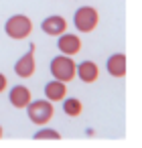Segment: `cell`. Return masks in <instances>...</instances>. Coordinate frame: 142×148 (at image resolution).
Returning a JSON list of instances; mask_svg holds the SVG:
<instances>
[{
  "label": "cell",
  "instance_id": "cell-4",
  "mask_svg": "<svg viewBox=\"0 0 142 148\" xmlns=\"http://www.w3.org/2000/svg\"><path fill=\"white\" fill-rule=\"evenodd\" d=\"M99 23V16H97V10L91 8V6H81L77 12H75V27L79 33H91Z\"/></svg>",
  "mask_w": 142,
  "mask_h": 148
},
{
  "label": "cell",
  "instance_id": "cell-15",
  "mask_svg": "<svg viewBox=\"0 0 142 148\" xmlns=\"http://www.w3.org/2000/svg\"><path fill=\"white\" fill-rule=\"evenodd\" d=\"M0 138H2V126H0Z\"/></svg>",
  "mask_w": 142,
  "mask_h": 148
},
{
  "label": "cell",
  "instance_id": "cell-9",
  "mask_svg": "<svg viewBox=\"0 0 142 148\" xmlns=\"http://www.w3.org/2000/svg\"><path fill=\"white\" fill-rule=\"evenodd\" d=\"M77 75L83 83H93L99 77V69L93 61H83L81 65H77Z\"/></svg>",
  "mask_w": 142,
  "mask_h": 148
},
{
  "label": "cell",
  "instance_id": "cell-11",
  "mask_svg": "<svg viewBox=\"0 0 142 148\" xmlns=\"http://www.w3.org/2000/svg\"><path fill=\"white\" fill-rule=\"evenodd\" d=\"M45 95H47V99H51V101H61V99H65V95H67V87H65V83L63 81H49L47 85H45Z\"/></svg>",
  "mask_w": 142,
  "mask_h": 148
},
{
  "label": "cell",
  "instance_id": "cell-6",
  "mask_svg": "<svg viewBox=\"0 0 142 148\" xmlns=\"http://www.w3.org/2000/svg\"><path fill=\"white\" fill-rule=\"evenodd\" d=\"M57 47H59V51L63 53V55H67V57H71V55H75V53H79L81 51V39L77 37V35H61L59 37V41H57Z\"/></svg>",
  "mask_w": 142,
  "mask_h": 148
},
{
  "label": "cell",
  "instance_id": "cell-7",
  "mask_svg": "<svg viewBox=\"0 0 142 148\" xmlns=\"http://www.w3.org/2000/svg\"><path fill=\"white\" fill-rule=\"evenodd\" d=\"M41 29H43V33H45V35L57 37V35H63V33L67 31V23H65V18H63V16H49V18H45V21H43Z\"/></svg>",
  "mask_w": 142,
  "mask_h": 148
},
{
  "label": "cell",
  "instance_id": "cell-2",
  "mask_svg": "<svg viewBox=\"0 0 142 148\" xmlns=\"http://www.w3.org/2000/svg\"><path fill=\"white\" fill-rule=\"evenodd\" d=\"M4 31H6V35H8L10 39H19V41H21V39H27V37L31 35L33 23H31V18L25 16V14H14V16H10V18L6 21Z\"/></svg>",
  "mask_w": 142,
  "mask_h": 148
},
{
  "label": "cell",
  "instance_id": "cell-14",
  "mask_svg": "<svg viewBox=\"0 0 142 148\" xmlns=\"http://www.w3.org/2000/svg\"><path fill=\"white\" fill-rule=\"evenodd\" d=\"M6 83H8V81H6V77H4L2 73H0V93H2V91L6 89Z\"/></svg>",
  "mask_w": 142,
  "mask_h": 148
},
{
  "label": "cell",
  "instance_id": "cell-13",
  "mask_svg": "<svg viewBox=\"0 0 142 148\" xmlns=\"http://www.w3.org/2000/svg\"><path fill=\"white\" fill-rule=\"evenodd\" d=\"M59 138H61V134L55 130H41L35 134V140H59Z\"/></svg>",
  "mask_w": 142,
  "mask_h": 148
},
{
  "label": "cell",
  "instance_id": "cell-10",
  "mask_svg": "<svg viewBox=\"0 0 142 148\" xmlns=\"http://www.w3.org/2000/svg\"><path fill=\"white\" fill-rule=\"evenodd\" d=\"M108 73L112 77H124L126 75V55L116 53L108 59Z\"/></svg>",
  "mask_w": 142,
  "mask_h": 148
},
{
  "label": "cell",
  "instance_id": "cell-12",
  "mask_svg": "<svg viewBox=\"0 0 142 148\" xmlns=\"http://www.w3.org/2000/svg\"><path fill=\"white\" fill-rule=\"evenodd\" d=\"M63 112H65L67 116H71V118H77V116L83 112V106H81L79 99L71 97V99H65V103H63Z\"/></svg>",
  "mask_w": 142,
  "mask_h": 148
},
{
  "label": "cell",
  "instance_id": "cell-5",
  "mask_svg": "<svg viewBox=\"0 0 142 148\" xmlns=\"http://www.w3.org/2000/svg\"><path fill=\"white\" fill-rule=\"evenodd\" d=\"M14 71H16V75L23 77V79H29V77L35 73V45H31L29 51H27V55L16 61Z\"/></svg>",
  "mask_w": 142,
  "mask_h": 148
},
{
  "label": "cell",
  "instance_id": "cell-8",
  "mask_svg": "<svg viewBox=\"0 0 142 148\" xmlns=\"http://www.w3.org/2000/svg\"><path fill=\"white\" fill-rule=\"evenodd\" d=\"M31 99H33V95H31V91H29V87H25V85H16V87H12L10 89V103L14 106V108H27L29 103H31Z\"/></svg>",
  "mask_w": 142,
  "mask_h": 148
},
{
  "label": "cell",
  "instance_id": "cell-3",
  "mask_svg": "<svg viewBox=\"0 0 142 148\" xmlns=\"http://www.w3.org/2000/svg\"><path fill=\"white\" fill-rule=\"evenodd\" d=\"M27 114H29L31 122L43 126V124H47V122L55 116V110H53L51 101H47V99H37V101H31V103L27 106Z\"/></svg>",
  "mask_w": 142,
  "mask_h": 148
},
{
  "label": "cell",
  "instance_id": "cell-1",
  "mask_svg": "<svg viewBox=\"0 0 142 148\" xmlns=\"http://www.w3.org/2000/svg\"><path fill=\"white\" fill-rule=\"evenodd\" d=\"M51 73H53V77L57 79V81H71L73 77H75V73H77V65H75V61L71 59V57H67V55H59V57H55L53 61H51Z\"/></svg>",
  "mask_w": 142,
  "mask_h": 148
}]
</instances>
